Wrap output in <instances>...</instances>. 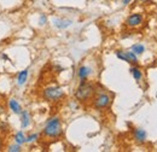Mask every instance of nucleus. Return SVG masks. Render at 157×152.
<instances>
[{
  "instance_id": "f257e3e1",
  "label": "nucleus",
  "mask_w": 157,
  "mask_h": 152,
  "mask_svg": "<svg viewBox=\"0 0 157 152\" xmlns=\"http://www.w3.org/2000/svg\"><path fill=\"white\" fill-rule=\"evenodd\" d=\"M42 135L50 140L59 139L63 135V124L59 116H52L46 121L42 128Z\"/></svg>"
},
{
  "instance_id": "f03ea898",
  "label": "nucleus",
  "mask_w": 157,
  "mask_h": 152,
  "mask_svg": "<svg viewBox=\"0 0 157 152\" xmlns=\"http://www.w3.org/2000/svg\"><path fill=\"white\" fill-rule=\"evenodd\" d=\"M96 92H97V88H96L94 83L88 82V81H81L74 95H75L76 100L80 103H88L90 100H92Z\"/></svg>"
},
{
  "instance_id": "7ed1b4c3",
  "label": "nucleus",
  "mask_w": 157,
  "mask_h": 152,
  "mask_svg": "<svg viewBox=\"0 0 157 152\" xmlns=\"http://www.w3.org/2000/svg\"><path fill=\"white\" fill-rule=\"evenodd\" d=\"M111 103H113V97L105 91H100V92L97 91L92 98V106L99 111L109 109Z\"/></svg>"
},
{
  "instance_id": "20e7f679",
  "label": "nucleus",
  "mask_w": 157,
  "mask_h": 152,
  "mask_svg": "<svg viewBox=\"0 0 157 152\" xmlns=\"http://www.w3.org/2000/svg\"><path fill=\"white\" fill-rule=\"evenodd\" d=\"M41 95L48 103H58L65 98V92L63 88H60L58 86H48L44 88Z\"/></svg>"
},
{
  "instance_id": "39448f33",
  "label": "nucleus",
  "mask_w": 157,
  "mask_h": 152,
  "mask_svg": "<svg viewBox=\"0 0 157 152\" xmlns=\"http://www.w3.org/2000/svg\"><path fill=\"white\" fill-rule=\"evenodd\" d=\"M144 22H145L144 15L140 13V12H134V13H131V15L126 18L124 24H126V27H128V28H131V29H136V28L141 27V25L144 24Z\"/></svg>"
},
{
  "instance_id": "423d86ee",
  "label": "nucleus",
  "mask_w": 157,
  "mask_h": 152,
  "mask_svg": "<svg viewBox=\"0 0 157 152\" xmlns=\"http://www.w3.org/2000/svg\"><path fill=\"white\" fill-rule=\"evenodd\" d=\"M133 139H134V141L137 144H140V145L145 144L147 141V133H146V131L144 128H139V127L134 128L133 129Z\"/></svg>"
},
{
  "instance_id": "0eeeda50",
  "label": "nucleus",
  "mask_w": 157,
  "mask_h": 152,
  "mask_svg": "<svg viewBox=\"0 0 157 152\" xmlns=\"http://www.w3.org/2000/svg\"><path fill=\"white\" fill-rule=\"evenodd\" d=\"M93 74V69L90 65H81L78 69V77L81 81H88L90 76Z\"/></svg>"
},
{
  "instance_id": "6e6552de",
  "label": "nucleus",
  "mask_w": 157,
  "mask_h": 152,
  "mask_svg": "<svg viewBox=\"0 0 157 152\" xmlns=\"http://www.w3.org/2000/svg\"><path fill=\"white\" fill-rule=\"evenodd\" d=\"M52 23L57 29H60V30H64L73 25V21L69 18H55L52 21Z\"/></svg>"
},
{
  "instance_id": "1a4fd4ad",
  "label": "nucleus",
  "mask_w": 157,
  "mask_h": 152,
  "mask_svg": "<svg viewBox=\"0 0 157 152\" xmlns=\"http://www.w3.org/2000/svg\"><path fill=\"white\" fill-rule=\"evenodd\" d=\"M32 123V115L28 110H23L21 112V127L22 129H25L30 126Z\"/></svg>"
},
{
  "instance_id": "9d476101",
  "label": "nucleus",
  "mask_w": 157,
  "mask_h": 152,
  "mask_svg": "<svg viewBox=\"0 0 157 152\" xmlns=\"http://www.w3.org/2000/svg\"><path fill=\"white\" fill-rule=\"evenodd\" d=\"M129 73H131V75L133 76V78H134L137 82H140V81L143 80V77H144V74H143L141 69L138 66L137 64L131 65V68H129Z\"/></svg>"
},
{
  "instance_id": "9b49d317",
  "label": "nucleus",
  "mask_w": 157,
  "mask_h": 152,
  "mask_svg": "<svg viewBox=\"0 0 157 152\" xmlns=\"http://www.w3.org/2000/svg\"><path fill=\"white\" fill-rule=\"evenodd\" d=\"M9 108H10V110H11L13 114H16V115H21V112L23 111L21 104L18 103V100L15 99V98H12V99L9 100Z\"/></svg>"
},
{
  "instance_id": "f8f14e48",
  "label": "nucleus",
  "mask_w": 157,
  "mask_h": 152,
  "mask_svg": "<svg viewBox=\"0 0 157 152\" xmlns=\"http://www.w3.org/2000/svg\"><path fill=\"white\" fill-rule=\"evenodd\" d=\"M28 76H29V70L28 69H24V70L20 71L18 75H17V85L18 86L25 85L27 81H28Z\"/></svg>"
},
{
  "instance_id": "ddd939ff",
  "label": "nucleus",
  "mask_w": 157,
  "mask_h": 152,
  "mask_svg": "<svg viewBox=\"0 0 157 152\" xmlns=\"http://www.w3.org/2000/svg\"><path fill=\"white\" fill-rule=\"evenodd\" d=\"M124 53H126V57H127V63L128 64H131V65H134V64H138V62H139V59H138V56L132 51V50H129V51H124Z\"/></svg>"
},
{
  "instance_id": "4468645a",
  "label": "nucleus",
  "mask_w": 157,
  "mask_h": 152,
  "mask_svg": "<svg viewBox=\"0 0 157 152\" xmlns=\"http://www.w3.org/2000/svg\"><path fill=\"white\" fill-rule=\"evenodd\" d=\"M13 141L16 142V144H18V145H23V144H25L27 142V135L23 133V131H20V132H17V133L15 134V136H13Z\"/></svg>"
},
{
  "instance_id": "2eb2a0df",
  "label": "nucleus",
  "mask_w": 157,
  "mask_h": 152,
  "mask_svg": "<svg viewBox=\"0 0 157 152\" xmlns=\"http://www.w3.org/2000/svg\"><path fill=\"white\" fill-rule=\"evenodd\" d=\"M131 50H132L137 56H141V55H144V53H145L146 47H145V45H143V44H139V42H138V44L132 45Z\"/></svg>"
},
{
  "instance_id": "dca6fc26",
  "label": "nucleus",
  "mask_w": 157,
  "mask_h": 152,
  "mask_svg": "<svg viewBox=\"0 0 157 152\" xmlns=\"http://www.w3.org/2000/svg\"><path fill=\"white\" fill-rule=\"evenodd\" d=\"M40 134L39 133H32L29 135H27V144H33V142H36L39 140Z\"/></svg>"
},
{
  "instance_id": "f3484780",
  "label": "nucleus",
  "mask_w": 157,
  "mask_h": 152,
  "mask_svg": "<svg viewBox=\"0 0 157 152\" xmlns=\"http://www.w3.org/2000/svg\"><path fill=\"white\" fill-rule=\"evenodd\" d=\"M7 151L9 152H21L22 151V146L18 144H12V145H9L7 146Z\"/></svg>"
},
{
  "instance_id": "a211bd4d",
  "label": "nucleus",
  "mask_w": 157,
  "mask_h": 152,
  "mask_svg": "<svg viewBox=\"0 0 157 152\" xmlns=\"http://www.w3.org/2000/svg\"><path fill=\"white\" fill-rule=\"evenodd\" d=\"M46 23H47V16H46L45 13H41L39 17V24L41 27H44Z\"/></svg>"
},
{
  "instance_id": "6ab92c4d",
  "label": "nucleus",
  "mask_w": 157,
  "mask_h": 152,
  "mask_svg": "<svg viewBox=\"0 0 157 152\" xmlns=\"http://www.w3.org/2000/svg\"><path fill=\"white\" fill-rule=\"evenodd\" d=\"M0 124H1V128H0V132L1 133H6L9 129H7V124L5 123V122H0Z\"/></svg>"
},
{
  "instance_id": "aec40b11",
  "label": "nucleus",
  "mask_w": 157,
  "mask_h": 152,
  "mask_svg": "<svg viewBox=\"0 0 157 152\" xmlns=\"http://www.w3.org/2000/svg\"><path fill=\"white\" fill-rule=\"evenodd\" d=\"M132 1H133V0H122V5H123V6H127V5H129Z\"/></svg>"
},
{
  "instance_id": "412c9836",
  "label": "nucleus",
  "mask_w": 157,
  "mask_h": 152,
  "mask_svg": "<svg viewBox=\"0 0 157 152\" xmlns=\"http://www.w3.org/2000/svg\"><path fill=\"white\" fill-rule=\"evenodd\" d=\"M2 146H4V141H2V138L0 136V150L2 149Z\"/></svg>"
},
{
  "instance_id": "4be33fe9",
  "label": "nucleus",
  "mask_w": 157,
  "mask_h": 152,
  "mask_svg": "<svg viewBox=\"0 0 157 152\" xmlns=\"http://www.w3.org/2000/svg\"><path fill=\"white\" fill-rule=\"evenodd\" d=\"M138 1H139V2H147L149 0H138Z\"/></svg>"
},
{
  "instance_id": "5701e85b",
  "label": "nucleus",
  "mask_w": 157,
  "mask_h": 152,
  "mask_svg": "<svg viewBox=\"0 0 157 152\" xmlns=\"http://www.w3.org/2000/svg\"><path fill=\"white\" fill-rule=\"evenodd\" d=\"M156 63H157V60H156Z\"/></svg>"
}]
</instances>
